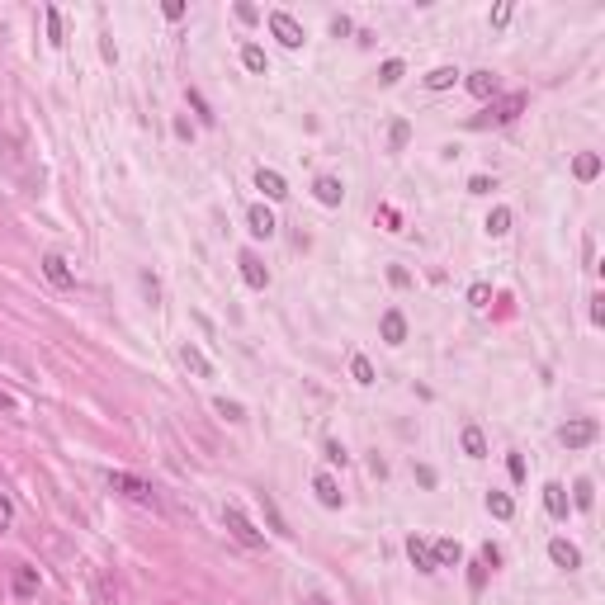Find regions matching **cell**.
<instances>
[{
    "instance_id": "obj_1",
    "label": "cell",
    "mask_w": 605,
    "mask_h": 605,
    "mask_svg": "<svg viewBox=\"0 0 605 605\" xmlns=\"http://www.w3.org/2000/svg\"><path fill=\"white\" fill-rule=\"evenodd\" d=\"M530 104V95L525 90H511V95H501L492 104V109L487 114H478V118H468V128H492V123H515V118H520V109H525Z\"/></svg>"
},
{
    "instance_id": "obj_2",
    "label": "cell",
    "mask_w": 605,
    "mask_h": 605,
    "mask_svg": "<svg viewBox=\"0 0 605 605\" xmlns=\"http://www.w3.org/2000/svg\"><path fill=\"white\" fill-rule=\"evenodd\" d=\"M109 492L128 496V501H138V506H157V487L138 473H109Z\"/></svg>"
},
{
    "instance_id": "obj_3",
    "label": "cell",
    "mask_w": 605,
    "mask_h": 605,
    "mask_svg": "<svg viewBox=\"0 0 605 605\" xmlns=\"http://www.w3.org/2000/svg\"><path fill=\"white\" fill-rule=\"evenodd\" d=\"M223 520H227V530H232V539H237V544H246V549H260V544H265V534L246 520V511H241V506H227Z\"/></svg>"
},
{
    "instance_id": "obj_4",
    "label": "cell",
    "mask_w": 605,
    "mask_h": 605,
    "mask_svg": "<svg viewBox=\"0 0 605 605\" xmlns=\"http://www.w3.org/2000/svg\"><path fill=\"white\" fill-rule=\"evenodd\" d=\"M596 435H601V426H596L591 416H582V421H568V426L558 430V440H563L568 449H587L591 440H596Z\"/></svg>"
},
{
    "instance_id": "obj_5",
    "label": "cell",
    "mask_w": 605,
    "mask_h": 605,
    "mask_svg": "<svg viewBox=\"0 0 605 605\" xmlns=\"http://www.w3.org/2000/svg\"><path fill=\"white\" fill-rule=\"evenodd\" d=\"M270 33L284 43V48H302V24L293 15H284V10H274L270 15Z\"/></svg>"
},
{
    "instance_id": "obj_6",
    "label": "cell",
    "mask_w": 605,
    "mask_h": 605,
    "mask_svg": "<svg viewBox=\"0 0 605 605\" xmlns=\"http://www.w3.org/2000/svg\"><path fill=\"white\" fill-rule=\"evenodd\" d=\"M43 274H48V284H57V288H76V270H71L66 255H57V251L43 255Z\"/></svg>"
},
{
    "instance_id": "obj_7",
    "label": "cell",
    "mask_w": 605,
    "mask_h": 605,
    "mask_svg": "<svg viewBox=\"0 0 605 605\" xmlns=\"http://www.w3.org/2000/svg\"><path fill=\"white\" fill-rule=\"evenodd\" d=\"M237 265H241V279H246L251 288H265V284H270V270L260 265V255H255V251H241Z\"/></svg>"
},
{
    "instance_id": "obj_8",
    "label": "cell",
    "mask_w": 605,
    "mask_h": 605,
    "mask_svg": "<svg viewBox=\"0 0 605 605\" xmlns=\"http://www.w3.org/2000/svg\"><path fill=\"white\" fill-rule=\"evenodd\" d=\"M379 331H383L388 346H402V341H407V317H402L398 307H388V312L379 317Z\"/></svg>"
},
{
    "instance_id": "obj_9",
    "label": "cell",
    "mask_w": 605,
    "mask_h": 605,
    "mask_svg": "<svg viewBox=\"0 0 605 605\" xmlns=\"http://www.w3.org/2000/svg\"><path fill=\"white\" fill-rule=\"evenodd\" d=\"M246 227H251V237H274V213L265 204H251V213H246Z\"/></svg>"
},
{
    "instance_id": "obj_10",
    "label": "cell",
    "mask_w": 605,
    "mask_h": 605,
    "mask_svg": "<svg viewBox=\"0 0 605 605\" xmlns=\"http://www.w3.org/2000/svg\"><path fill=\"white\" fill-rule=\"evenodd\" d=\"M180 365L190 369L194 379H213V365H208V355L199 346H180Z\"/></svg>"
},
{
    "instance_id": "obj_11",
    "label": "cell",
    "mask_w": 605,
    "mask_h": 605,
    "mask_svg": "<svg viewBox=\"0 0 605 605\" xmlns=\"http://www.w3.org/2000/svg\"><path fill=\"white\" fill-rule=\"evenodd\" d=\"M312 194H317V204H326V208H336L341 199H346V185L336 176H317V185H312Z\"/></svg>"
},
{
    "instance_id": "obj_12",
    "label": "cell",
    "mask_w": 605,
    "mask_h": 605,
    "mask_svg": "<svg viewBox=\"0 0 605 605\" xmlns=\"http://www.w3.org/2000/svg\"><path fill=\"white\" fill-rule=\"evenodd\" d=\"M255 190L265 194V199H284L288 185H284V176H279V171H265V166H260V171H255Z\"/></svg>"
},
{
    "instance_id": "obj_13",
    "label": "cell",
    "mask_w": 605,
    "mask_h": 605,
    "mask_svg": "<svg viewBox=\"0 0 605 605\" xmlns=\"http://www.w3.org/2000/svg\"><path fill=\"white\" fill-rule=\"evenodd\" d=\"M430 554H435V568H459V563H463L459 539H435V544H430Z\"/></svg>"
},
{
    "instance_id": "obj_14",
    "label": "cell",
    "mask_w": 605,
    "mask_h": 605,
    "mask_svg": "<svg viewBox=\"0 0 605 605\" xmlns=\"http://www.w3.org/2000/svg\"><path fill=\"white\" fill-rule=\"evenodd\" d=\"M549 558H554L558 568H582V554H577V544H568V539H549Z\"/></svg>"
},
{
    "instance_id": "obj_15",
    "label": "cell",
    "mask_w": 605,
    "mask_h": 605,
    "mask_svg": "<svg viewBox=\"0 0 605 605\" xmlns=\"http://www.w3.org/2000/svg\"><path fill=\"white\" fill-rule=\"evenodd\" d=\"M312 492H317V501H322L326 511H336V506H341V487H336V478H331V473H317V478H312Z\"/></svg>"
},
{
    "instance_id": "obj_16",
    "label": "cell",
    "mask_w": 605,
    "mask_h": 605,
    "mask_svg": "<svg viewBox=\"0 0 605 605\" xmlns=\"http://www.w3.org/2000/svg\"><path fill=\"white\" fill-rule=\"evenodd\" d=\"M468 90L478 99H496V90H501V80L492 76V71H468Z\"/></svg>"
},
{
    "instance_id": "obj_17",
    "label": "cell",
    "mask_w": 605,
    "mask_h": 605,
    "mask_svg": "<svg viewBox=\"0 0 605 605\" xmlns=\"http://www.w3.org/2000/svg\"><path fill=\"white\" fill-rule=\"evenodd\" d=\"M544 506H549L554 520H563V515H568V487H563V482H549V487H544Z\"/></svg>"
},
{
    "instance_id": "obj_18",
    "label": "cell",
    "mask_w": 605,
    "mask_h": 605,
    "mask_svg": "<svg viewBox=\"0 0 605 605\" xmlns=\"http://www.w3.org/2000/svg\"><path fill=\"white\" fill-rule=\"evenodd\" d=\"M407 558H412L421 573H435V554H430L426 539H416V534H412V539H407Z\"/></svg>"
},
{
    "instance_id": "obj_19",
    "label": "cell",
    "mask_w": 605,
    "mask_h": 605,
    "mask_svg": "<svg viewBox=\"0 0 605 605\" xmlns=\"http://www.w3.org/2000/svg\"><path fill=\"white\" fill-rule=\"evenodd\" d=\"M15 596L19 601L38 596V568H15Z\"/></svg>"
},
{
    "instance_id": "obj_20",
    "label": "cell",
    "mask_w": 605,
    "mask_h": 605,
    "mask_svg": "<svg viewBox=\"0 0 605 605\" xmlns=\"http://www.w3.org/2000/svg\"><path fill=\"white\" fill-rule=\"evenodd\" d=\"M463 454L468 459H487V440H482L478 426H463Z\"/></svg>"
},
{
    "instance_id": "obj_21",
    "label": "cell",
    "mask_w": 605,
    "mask_h": 605,
    "mask_svg": "<svg viewBox=\"0 0 605 605\" xmlns=\"http://www.w3.org/2000/svg\"><path fill=\"white\" fill-rule=\"evenodd\" d=\"M573 176L577 180H596L601 176V157H596V152H582V157L573 161Z\"/></svg>"
},
{
    "instance_id": "obj_22",
    "label": "cell",
    "mask_w": 605,
    "mask_h": 605,
    "mask_svg": "<svg viewBox=\"0 0 605 605\" xmlns=\"http://www.w3.org/2000/svg\"><path fill=\"white\" fill-rule=\"evenodd\" d=\"M487 511H492L496 520H511V515H515V501H511V492H487Z\"/></svg>"
},
{
    "instance_id": "obj_23",
    "label": "cell",
    "mask_w": 605,
    "mask_h": 605,
    "mask_svg": "<svg viewBox=\"0 0 605 605\" xmlns=\"http://www.w3.org/2000/svg\"><path fill=\"white\" fill-rule=\"evenodd\" d=\"M454 80H459V71H454V66H435V71L426 76V90H449Z\"/></svg>"
},
{
    "instance_id": "obj_24",
    "label": "cell",
    "mask_w": 605,
    "mask_h": 605,
    "mask_svg": "<svg viewBox=\"0 0 605 605\" xmlns=\"http://www.w3.org/2000/svg\"><path fill=\"white\" fill-rule=\"evenodd\" d=\"M241 66H246V71H255V76H260V71H265V48H255V43H246V48H241Z\"/></svg>"
},
{
    "instance_id": "obj_25",
    "label": "cell",
    "mask_w": 605,
    "mask_h": 605,
    "mask_svg": "<svg viewBox=\"0 0 605 605\" xmlns=\"http://www.w3.org/2000/svg\"><path fill=\"white\" fill-rule=\"evenodd\" d=\"M487 232H492V237H506L511 232V208H492V213H487Z\"/></svg>"
},
{
    "instance_id": "obj_26",
    "label": "cell",
    "mask_w": 605,
    "mask_h": 605,
    "mask_svg": "<svg viewBox=\"0 0 605 605\" xmlns=\"http://www.w3.org/2000/svg\"><path fill=\"white\" fill-rule=\"evenodd\" d=\"M388 142H393V152H402V147L412 142V123H407V118H398V123L388 128Z\"/></svg>"
},
{
    "instance_id": "obj_27",
    "label": "cell",
    "mask_w": 605,
    "mask_h": 605,
    "mask_svg": "<svg viewBox=\"0 0 605 605\" xmlns=\"http://www.w3.org/2000/svg\"><path fill=\"white\" fill-rule=\"evenodd\" d=\"M265 520H270V530H274V534H284V539L293 534V530L284 525V515H279V506H274V496H265Z\"/></svg>"
},
{
    "instance_id": "obj_28",
    "label": "cell",
    "mask_w": 605,
    "mask_h": 605,
    "mask_svg": "<svg viewBox=\"0 0 605 605\" xmlns=\"http://www.w3.org/2000/svg\"><path fill=\"white\" fill-rule=\"evenodd\" d=\"M350 374H355V383H365V388L379 379V374H374V365H369L365 355H355V360H350Z\"/></svg>"
},
{
    "instance_id": "obj_29",
    "label": "cell",
    "mask_w": 605,
    "mask_h": 605,
    "mask_svg": "<svg viewBox=\"0 0 605 605\" xmlns=\"http://www.w3.org/2000/svg\"><path fill=\"white\" fill-rule=\"evenodd\" d=\"M402 71H407V66H402L398 57H388V62L379 66V80H383V85H398V80H402Z\"/></svg>"
},
{
    "instance_id": "obj_30",
    "label": "cell",
    "mask_w": 605,
    "mask_h": 605,
    "mask_svg": "<svg viewBox=\"0 0 605 605\" xmlns=\"http://www.w3.org/2000/svg\"><path fill=\"white\" fill-rule=\"evenodd\" d=\"M213 412H218V416H227V421H246V407H241V402H227V398H218V402H213Z\"/></svg>"
},
{
    "instance_id": "obj_31",
    "label": "cell",
    "mask_w": 605,
    "mask_h": 605,
    "mask_svg": "<svg viewBox=\"0 0 605 605\" xmlns=\"http://www.w3.org/2000/svg\"><path fill=\"white\" fill-rule=\"evenodd\" d=\"M185 95H190V104H194V114H199V118H204V123H213V118H218V114L208 109V99L199 95V90H185Z\"/></svg>"
},
{
    "instance_id": "obj_32",
    "label": "cell",
    "mask_w": 605,
    "mask_h": 605,
    "mask_svg": "<svg viewBox=\"0 0 605 605\" xmlns=\"http://www.w3.org/2000/svg\"><path fill=\"white\" fill-rule=\"evenodd\" d=\"M573 492H577V496H573L577 506H582V511H591V501H596V492H591V482L582 478V482H577V487H573Z\"/></svg>"
},
{
    "instance_id": "obj_33",
    "label": "cell",
    "mask_w": 605,
    "mask_h": 605,
    "mask_svg": "<svg viewBox=\"0 0 605 605\" xmlns=\"http://www.w3.org/2000/svg\"><path fill=\"white\" fill-rule=\"evenodd\" d=\"M48 38L57 43V48L66 43V38H62V15H57V10H48Z\"/></svg>"
},
{
    "instance_id": "obj_34",
    "label": "cell",
    "mask_w": 605,
    "mask_h": 605,
    "mask_svg": "<svg viewBox=\"0 0 605 605\" xmlns=\"http://www.w3.org/2000/svg\"><path fill=\"white\" fill-rule=\"evenodd\" d=\"M468 302H473V307H487V302H492V288H487V284H473V288H468Z\"/></svg>"
},
{
    "instance_id": "obj_35",
    "label": "cell",
    "mask_w": 605,
    "mask_h": 605,
    "mask_svg": "<svg viewBox=\"0 0 605 605\" xmlns=\"http://www.w3.org/2000/svg\"><path fill=\"white\" fill-rule=\"evenodd\" d=\"M492 190H496L492 176H473V180H468V194H492Z\"/></svg>"
},
{
    "instance_id": "obj_36",
    "label": "cell",
    "mask_w": 605,
    "mask_h": 605,
    "mask_svg": "<svg viewBox=\"0 0 605 605\" xmlns=\"http://www.w3.org/2000/svg\"><path fill=\"white\" fill-rule=\"evenodd\" d=\"M506 473H511V482H525V459H520V454H511V459H506Z\"/></svg>"
},
{
    "instance_id": "obj_37",
    "label": "cell",
    "mask_w": 605,
    "mask_h": 605,
    "mask_svg": "<svg viewBox=\"0 0 605 605\" xmlns=\"http://www.w3.org/2000/svg\"><path fill=\"white\" fill-rule=\"evenodd\" d=\"M468 587H473V591L487 587V563H473V573H468Z\"/></svg>"
},
{
    "instance_id": "obj_38",
    "label": "cell",
    "mask_w": 605,
    "mask_h": 605,
    "mask_svg": "<svg viewBox=\"0 0 605 605\" xmlns=\"http://www.w3.org/2000/svg\"><path fill=\"white\" fill-rule=\"evenodd\" d=\"M10 520H15V506H10V496L0 492V530H10Z\"/></svg>"
},
{
    "instance_id": "obj_39",
    "label": "cell",
    "mask_w": 605,
    "mask_h": 605,
    "mask_svg": "<svg viewBox=\"0 0 605 605\" xmlns=\"http://www.w3.org/2000/svg\"><path fill=\"white\" fill-rule=\"evenodd\" d=\"M511 24V5H496L492 10V29H506Z\"/></svg>"
},
{
    "instance_id": "obj_40",
    "label": "cell",
    "mask_w": 605,
    "mask_h": 605,
    "mask_svg": "<svg viewBox=\"0 0 605 605\" xmlns=\"http://www.w3.org/2000/svg\"><path fill=\"white\" fill-rule=\"evenodd\" d=\"M161 15H166V19H185V5H180V0H166V5H161Z\"/></svg>"
},
{
    "instance_id": "obj_41",
    "label": "cell",
    "mask_w": 605,
    "mask_h": 605,
    "mask_svg": "<svg viewBox=\"0 0 605 605\" xmlns=\"http://www.w3.org/2000/svg\"><path fill=\"white\" fill-rule=\"evenodd\" d=\"M388 279H393V284H398V288H407V284H412V274L402 270V265H393V270H388Z\"/></svg>"
},
{
    "instance_id": "obj_42",
    "label": "cell",
    "mask_w": 605,
    "mask_h": 605,
    "mask_svg": "<svg viewBox=\"0 0 605 605\" xmlns=\"http://www.w3.org/2000/svg\"><path fill=\"white\" fill-rule=\"evenodd\" d=\"M237 19H241V24H255V19H260V10H255V5H237Z\"/></svg>"
},
{
    "instance_id": "obj_43",
    "label": "cell",
    "mask_w": 605,
    "mask_h": 605,
    "mask_svg": "<svg viewBox=\"0 0 605 605\" xmlns=\"http://www.w3.org/2000/svg\"><path fill=\"white\" fill-rule=\"evenodd\" d=\"M326 459H331V463H346L350 454H346V445H336V440H331V445H326Z\"/></svg>"
},
{
    "instance_id": "obj_44",
    "label": "cell",
    "mask_w": 605,
    "mask_h": 605,
    "mask_svg": "<svg viewBox=\"0 0 605 605\" xmlns=\"http://www.w3.org/2000/svg\"><path fill=\"white\" fill-rule=\"evenodd\" d=\"M482 563H487V568H496V563H501V549H492V544H482Z\"/></svg>"
},
{
    "instance_id": "obj_45",
    "label": "cell",
    "mask_w": 605,
    "mask_h": 605,
    "mask_svg": "<svg viewBox=\"0 0 605 605\" xmlns=\"http://www.w3.org/2000/svg\"><path fill=\"white\" fill-rule=\"evenodd\" d=\"M142 288H147V293H152V302L161 298V284H157V274H142Z\"/></svg>"
},
{
    "instance_id": "obj_46",
    "label": "cell",
    "mask_w": 605,
    "mask_h": 605,
    "mask_svg": "<svg viewBox=\"0 0 605 605\" xmlns=\"http://www.w3.org/2000/svg\"><path fill=\"white\" fill-rule=\"evenodd\" d=\"M591 322H596V326L605 322V298H591Z\"/></svg>"
},
{
    "instance_id": "obj_47",
    "label": "cell",
    "mask_w": 605,
    "mask_h": 605,
    "mask_svg": "<svg viewBox=\"0 0 605 605\" xmlns=\"http://www.w3.org/2000/svg\"><path fill=\"white\" fill-rule=\"evenodd\" d=\"M379 218L388 223V232H402V227H398V213H393V208H379Z\"/></svg>"
},
{
    "instance_id": "obj_48",
    "label": "cell",
    "mask_w": 605,
    "mask_h": 605,
    "mask_svg": "<svg viewBox=\"0 0 605 605\" xmlns=\"http://www.w3.org/2000/svg\"><path fill=\"white\" fill-rule=\"evenodd\" d=\"M331 33H336V38H346V33H350V19H346V15L331 19Z\"/></svg>"
},
{
    "instance_id": "obj_49",
    "label": "cell",
    "mask_w": 605,
    "mask_h": 605,
    "mask_svg": "<svg viewBox=\"0 0 605 605\" xmlns=\"http://www.w3.org/2000/svg\"><path fill=\"white\" fill-rule=\"evenodd\" d=\"M0 412H15V398H10L5 388H0Z\"/></svg>"
},
{
    "instance_id": "obj_50",
    "label": "cell",
    "mask_w": 605,
    "mask_h": 605,
    "mask_svg": "<svg viewBox=\"0 0 605 605\" xmlns=\"http://www.w3.org/2000/svg\"><path fill=\"white\" fill-rule=\"evenodd\" d=\"M312 605H326V601H312Z\"/></svg>"
}]
</instances>
